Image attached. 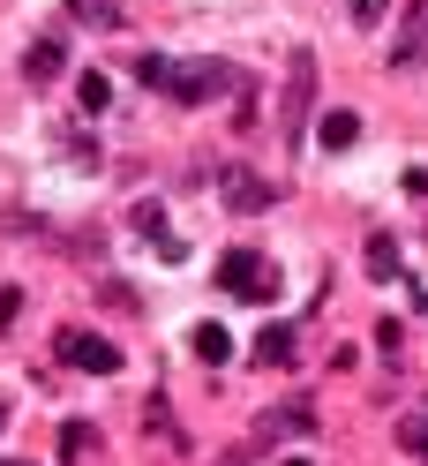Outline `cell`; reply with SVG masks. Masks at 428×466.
Masks as SVG:
<instances>
[{"label": "cell", "instance_id": "cell-1", "mask_svg": "<svg viewBox=\"0 0 428 466\" xmlns=\"http://www.w3.org/2000/svg\"><path fill=\"white\" fill-rule=\"evenodd\" d=\"M225 91H241V68L234 61H174V68H165V98H174V106H211Z\"/></svg>", "mask_w": 428, "mask_h": 466}, {"label": "cell", "instance_id": "cell-2", "mask_svg": "<svg viewBox=\"0 0 428 466\" xmlns=\"http://www.w3.org/2000/svg\"><path fill=\"white\" fill-rule=\"evenodd\" d=\"M218 294H234V301H278V264L255 256V248H225L218 256Z\"/></svg>", "mask_w": 428, "mask_h": 466}, {"label": "cell", "instance_id": "cell-3", "mask_svg": "<svg viewBox=\"0 0 428 466\" xmlns=\"http://www.w3.org/2000/svg\"><path fill=\"white\" fill-rule=\"evenodd\" d=\"M61 361H75L83 376H113L121 369V346L98 339V331H61Z\"/></svg>", "mask_w": 428, "mask_h": 466}, {"label": "cell", "instance_id": "cell-4", "mask_svg": "<svg viewBox=\"0 0 428 466\" xmlns=\"http://www.w3.org/2000/svg\"><path fill=\"white\" fill-rule=\"evenodd\" d=\"M218 196L225 203H234V211H271V181H264V173H248V166H234V173H225V181H218Z\"/></svg>", "mask_w": 428, "mask_h": 466}, {"label": "cell", "instance_id": "cell-5", "mask_svg": "<svg viewBox=\"0 0 428 466\" xmlns=\"http://www.w3.org/2000/svg\"><path fill=\"white\" fill-rule=\"evenodd\" d=\"M61 68H68V46L53 38V31H45V38H31V53H23V83H38V91H45V83L61 76Z\"/></svg>", "mask_w": 428, "mask_h": 466}, {"label": "cell", "instance_id": "cell-6", "mask_svg": "<svg viewBox=\"0 0 428 466\" xmlns=\"http://www.w3.org/2000/svg\"><path fill=\"white\" fill-rule=\"evenodd\" d=\"M308 98H316V53H301V61H294V83H285V128H294V143H301Z\"/></svg>", "mask_w": 428, "mask_h": 466}, {"label": "cell", "instance_id": "cell-7", "mask_svg": "<svg viewBox=\"0 0 428 466\" xmlns=\"http://www.w3.org/2000/svg\"><path fill=\"white\" fill-rule=\"evenodd\" d=\"M316 143H323V151H353V143H361V113L353 106H331L316 121Z\"/></svg>", "mask_w": 428, "mask_h": 466}, {"label": "cell", "instance_id": "cell-8", "mask_svg": "<svg viewBox=\"0 0 428 466\" xmlns=\"http://www.w3.org/2000/svg\"><path fill=\"white\" fill-rule=\"evenodd\" d=\"M128 226H135V233H143V241H151L158 256H181V241L165 233V203H135V211H128Z\"/></svg>", "mask_w": 428, "mask_h": 466}, {"label": "cell", "instance_id": "cell-9", "mask_svg": "<svg viewBox=\"0 0 428 466\" xmlns=\"http://www.w3.org/2000/svg\"><path fill=\"white\" fill-rule=\"evenodd\" d=\"M413 61H428V8H413V23L391 46V68H413Z\"/></svg>", "mask_w": 428, "mask_h": 466}, {"label": "cell", "instance_id": "cell-10", "mask_svg": "<svg viewBox=\"0 0 428 466\" xmlns=\"http://www.w3.org/2000/svg\"><path fill=\"white\" fill-rule=\"evenodd\" d=\"M255 361L264 369H294V324H271L264 339H255Z\"/></svg>", "mask_w": 428, "mask_h": 466}, {"label": "cell", "instance_id": "cell-11", "mask_svg": "<svg viewBox=\"0 0 428 466\" xmlns=\"http://www.w3.org/2000/svg\"><path fill=\"white\" fill-rule=\"evenodd\" d=\"M68 15L91 23V31H113V23H121V0H68Z\"/></svg>", "mask_w": 428, "mask_h": 466}, {"label": "cell", "instance_id": "cell-12", "mask_svg": "<svg viewBox=\"0 0 428 466\" xmlns=\"http://www.w3.org/2000/svg\"><path fill=\"white\" fill-rule=\"evenodd\" d=\"M195 354H204V361L218 369L225 354H234V331H225V324H195Z\"/></svg>", "mask_w": 428, "mask_h": 466}, {"label": "cell", "instance_id": "cell-13", "mask_svg": "<svg viewBox=\"0 0 428 466\" xmlns=\"http://www.w3.org/2000/svg\"><path fill=\"white\" fill-rule=\"evenodd\" d=\"M368 271H376V279H398V241H391V233H368Z\"/></svg>", "mask_w": 428, "mask_h": 466}, {"label": "cell", "instance_id": "cell-14", "mask_svg": "<svg viewBox=\"0 0 428 466\" xmlns=\"http://www.w3.org/2000/svg\"><path fill=\"white\" fill-rule=\"evenodd\" d=\"M75 98H83V113H105V106H113V76H98V68H91V76L75 83Z\"/></svg>", "mask_w": 428, "mask_h": 466}, {"label": "cell", "instance_id": "cell-15", "mask_svg": "<svg viewBox=\"0 0 428 466\" xmlns=\"http://www.w3.org/2000/svg\"><path fill=\"white\" fill-rule=\"evenodd\" d=\"M91 444H98V429H83V421H68V429H61V451H68V459H83Z\"/></svg>", "mask_w": 428, "mask_h": 466}, {"label": "cell", "instance_id": "cell-16", "mask_svg": "<svg viewBox=\"0 0 428 466\" xmlns=\"http://www.w3.org/2000/svg\"><path fill=\"white\" fill-rule=\"evenodd\" d=\"M165 68H174V61H165V53H143V61H135V76L151 83V91H165Z\"/></svg>", "mask_w": 428, "mask_h": 466}, {"label": "cell", "instance_id": "cell-17", "mask_svg": "<svg viewBox=\"0 0 428 466\" xmlns=\"http://www.w3.org/2000/svg\"><path fill=\"white\" fill-rule=\"evenodd\" d=\"M398 444H406V451H428V421L406 414V421H398Z\"/></svg>", "mask_w": 428, "mask_h": 466}, {"label": "cell", "instance_id": "cell-18", "mask_svg": "<svg viewBox=\"0 0 428 466\" xmlns=\"http://www.w3.org/2000/svg\"><path fill=\"white\" fill-rule=\"evenodd\" d=\"M346 8H353V23L368 31V23H383V15H391V0H346Z\"/></svg>", "mask_w": 428, "mask_h": 466}, {"label": "cell", "instance_id": "cell-19", "mask_svg": "<svg viewBox=\"0 0 428 466\" xmlns=\"http://www.w3.org/2000/svg\"><path fill=\"white\" fill-rule=\"evenodd\" d=\"M15 309H23V294H15V286H0V331L15 324Z\"/></svg>", "mask_w": 428, "mask_h": 466}, {"label": "cell", "instance_id": "cell-20", "mask_svg": "<svg viewBox=\"0 0 428 466\" xmlns=\"http://www.w3.org/2000/svg\"><path fill=\"white\" fill-rule=\"evenodd\" d=\"M0 429H8V399H0Z\"/></svg>", "mask_w": 428, "mask_h": 466}, {"label": "cell", "instance_id": "cell-21", "mask_svg": "<svg viewBox=\"0 0 428 466\" xmlns=\"http://www.w3.org/2000/svg\"><path fill=\"white\" fill-rule=\"evenodd\" d=\"M285 466H308V459H285Z\"/></svg>", "mask_w": 428, "mask_h": 466}, {"label": "cell", "instance_id": "cell-22", "mask_svg": "<svg viewBox=\"0 0 428 466\" xmlns=\"http://www.w3.org/2000/svg\"><path fill=\"white\" fill-rule=\"evenodd\" d=\"M8 466H23V459H8Z\"/></svg>", "mask_w": 428, "mask_h": 466}]
</instances>
